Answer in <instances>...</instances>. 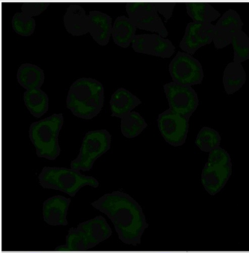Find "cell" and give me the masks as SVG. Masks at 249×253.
Segmentation results:
<instances>
[{
    "label": "cell",
    "mask_w": 249,
    "mask_h": 253,
    "mask_svg": "<svg viewBox=\"0 0 249 253\" xmlns=\"http://www.w3.org/2000/svg\"><path fill=\"white\" fill-rule=\"evenodd\" d=\"M92 207L106 214L124 243L136 246L148 227L141 206L127 193L114 191L107 193L92 203Z\"/></svg>",
    "instance_id": "cell-1"
},
{
    "label": "cell",
    "mask_w": 249,
    "mask_h": 253,
    "mask_svg": "<svg viewBox=\"0 0 249 253\" xmlns=\"http://www.w3.org/2000/svg\"><path fill=\"white\" fill-rule=\"evenodd\" d=\"M104 103V89L95 79H78L70 88L67 107L79 118L92 120L101 111Z\"/></svg>",
    "instance_id": "cell-2"
},
{
    "label": "cell",
    "mask_w": 249,
    "mask_h": 253,
    "mask_svg": "<svg viewBox=\"0 0 249 253\" xmlns=\"http://www.w3.org/2000/svg\"><path fill=\"white\" fill-rule=\"evenodd\" d=\"M112 231L104 217L98 216L70 229L66 243L58 247L59 251H85L108 239Z\"/></svg>",
    "instance_id": "cell-3"
},
{
    "label": "cell",
    "mask_w": 249,
    "mask_h": 253,
    "mask_svg": "<svg viewBox=\"0 0 249 253\" xmlns=\"http://www.w3.org/2000/svg\"><path fill=\"white\" fill-rule=\"evenodd\" d=\"M64 123L62 114L33 123L30 128V138L39 158L54 161L60 154L59 134Z\"/></svg>",
    "instance_id": "cell-4"
},
{
    "label": "cell",
    "mask_w": 249,
    "mask_h": 253,
    "mask_svg": "<svg viewBox=\"0 0 249 253\" xmlns=\"http://www.w3.org/2000/svg\"><path fill=\"white\" fill-rule=\"evenodd\" d=\"M39 181L43 188L59 190L72 197L85 186L99 187L95 178L85 176L79 170L62 167L43 168L39 175Z\"/></svg>",
    "instance_id": "cell-5"
},
{
    "label": "cell",
    "mask_w": 249,
    "mask_h": 253,
    "mask_svg": "<svg viewBox=\"0 0 249 253\" xmlns=\"http://www.w3.org/2000/svg\"><path fill=\"white\" fill-rule=\"evenodd\" d=\"M110 142L111 135L106 129L88 132L82 141L78 155L71 163V169L79 171L90 170L94 163L110 149Z\"/></svg>",
    "instance_id": "cell-6"
},
{
    "label": "cell",
    "mask_w": 249,
    "mask_h": 253,
    "mask_svg": "<svg viewBox=\"0 0 249 253\" xmlns=\"http://www.w3.org/2000/svg\"><path fill=\"white\" fill-rule=\"evenodd\" d=\"M126 10L137 28L158 33L162 38L168 36L154 2H128L126 4Z\"/></svg>",
    "instance_id": "cell-7"
},
{
    "label": "cell",
    "mask_w": 249,
    "mask_h": 253,
    "mask_svg": "<svg viewBox=\"0 0 249 253\" xmlns=\"http://www.w3.org/2000/svg\"><path fill=\"white\" fill-rule=\"evenodd\" d=\"M173 81L185 86L200 84L203 79V70L200 62L192 55L178 51L169 65Z\"/></svg>",
    "instance_id": "cell-8"
},
{
    "label": "cell",
    "mask_w": 249,
    "mask_h": 253,
    "mask_svg": "<svg viewBox=\"0 0 249 253\" xmlns=\"http://www.w3.org/2000/svg\"><path fill=\"white\" fill-rule=\"evenodd\" d=\"M170 109L189 120L198 106L197 92L192 86L173 82L164 86Z\"/></svg>",
    "instance_id": "cell-9"
},
{
    "label": "cell",
    "mask_w": 249,
    "mask_h": 253,
    "mask_svg": "<svg viewBox=\"0 0 249 253\" xmlns=\"http://www.w3.org/2000/svg\"><path fill=\"white\" fill-rule=\"evenodd\" d=\"M189 120L170 109L162 113L158 117V126L166 142L174 146L184 144L189 131Z\"/></svg>",
    "instance_id": "cell-10"
},
{
    "label": "cell",
    "mask_w": 249,
    "mask_h": 253,
    "mask_svg": "<svg viewBox=\"0 0 249 253\" xmlns=\"http://www.w3.org/2000/svg\"><path fill=\"white\" fill-rule=\"evenodd\" d=\"M215 25L209 23H189L184 36L180 43L183 52L194 54L200 47L213 41Z\"/></svg>",
    "instance_id": "cell-11"
},
{
    "label": "cell",
    "mask_w": 249,
    "mask_h": 253,
    "mask_svg": "<svg viewBox=\"0 0 249 253\" xmlns=\"http://www.w3.org/2000/svg\"><path fill=\"white\" fill-rule=\"evenodd\" d=\"M133 48L136 52L162 58H169L175 52L173 42L159 35L142 34L135 37Z\"/></svg>",
    "instance_id": "cell-12"
},
{
    "label": "cell",
    "mask_w": 249,
    "mask_h": 253,
    "mask_svg": "<svg viewBox=\"0 0 249 253\" xmlns=\"http://www.w3.org/2000/svg\"><path fill=\"white\" fill-rule=\"evenodd\" d=\"M242 20L235 10H229L215 24L214 45L217 49H221L232 43L233 37L242 30Z\"/></svg>",
    "instance_id": "cell-13"
},
{
    "label": "cell",
    "mask_w": 249,
    "mask_h": 253,
    "mask_svg": "<svg viewBox=\"0 0 249 253\" xmlns=\"http://www.w3.org/2000/svg\"><path fill=\"white\" fill-rule=\"evenodd\" d=\"M71 202V199L61 196L46 200L42 209L44 221L53 226L68 225L67 214Z\"/></svg>",
    "instance_id": "cell-14"
},
{
    "label": "cell",
    "mask_w": 249,
    "mask_h": 253,
    "mask_svg": "<svg viewBox=\"0 0 249 253\" xmlns=\"http://www.w3.org/2000/svg\"><path fill=\"white\" fill-rule=\"evenodd\" d=\"M231 174L232 166H212L206 164L202 172V183L206 191L214 196L222 190Z\"/></svg>",
    "instance_id": "cell-15"
},
{
    "label": "cell",
    "mask_w": 249,
    "mask_h": 253,
    "mask_svg": "<svg viewBox=\"0 0 249 253\" xmlns=\"http://www.w3.org/2000/svg\"><path fill=\"white\" fill-rule=\"evenodd\" d=\"M67 31L74 36H81L89 33V18L83 7L77 3H72L64 16Z\"/></svg>",
    "instance_id": "cell-16"
},
{
    "label": "cell",
    "mask_w": 249,
    "mask_h": 253,
    "mask_svg": "<svg viewBox=\"0 0 249 253\" xmlns=\"http://www.w3.org/2000/svg\"><path fill=\"white\" fill-rule=\"evenodd\" d=\"M89 18V33L97 43L106 45L108 43L112 33V18L97 10L90 11Z\"/></svg>",
    "instance_id": "cell-17"
},
{
    "label": "cell",
    "mask_w": 249,
    "mask_h": 253,
    "mask_svg": "<svg viewBox=\"0 0 249 253\" xmlns=\"http://www.w3.org/2000/svg\"><path fill=\"white\" fill-rule=\"evenodd\" d=\"M141 103V100L130 91L124 88L117 89L110 102L112 117L121 119Z\"/></svg>",
    "instance_id": "cell-18"
},
{
    "label": "cell",
    "mask_w": 249,
    "mask_h": 253,
    "mask_svg": "<svg viewBox=\"0 0 249 253\" xmlns=\"http://www.w3.org/2000/svg\"><path fill=\"white\" fill-rule=\"evenodd\" d=\"M136 26L130 18L118 16L115 20L112 28V37L116 45L127 48L133 42L137 31Z\"/></svg>",
    "instance_id": "cell-19"
},
{
    "label": "cell",
    "mask_w": 249,
    "mask_h": 253,
    "mask_svg": "<svg viewBox=\"0 0 249 253\" xmlns=\"http://www.w3.org/2000/svg\"><path fill=\"white\" fill-rule=\"evenodd\" d=\"M44 78L43 71L32 64H23L17 72L18 82L27 90L40 89L43 84Z\"/></svg>",
    "instance_id": "cell-20"
},
{
    "label": "cell",
    "mask_w": 249,
    "mask_h": 253,
    "mask_svg": "<svg viewBox=\"0 0 249 253\" xmlns=\"http://www.w3.org/2000/svg\"><path fill=\"white\" fill-rule=\"evenodd\" d=\"M247 76L241 63L232 62L226 67L223 76L224 89L228 94H232L239 90L246 82Z\"/></svg>",
    "instance_id": "cell-21"
},
{
    "label": "cell",
    "mask_w": 249,
    "mask_h": 253,
    "mask_svg": "<svg viewBox=\"0 0 249 253\" xmlns=\"http://www.w3.org/2000/svg\"><path fill=\"white\" fill-rule=\"evenodd\" d=\"M188 15L194 22L209 23L219 17L220 13L210 3L186 2Z\"/></svg>",
    "instance_id": "cell-22"
},
{
    "label": "cell",
    "mask_w": 249,
    "mask_h": 253,
    "mask_svg": "<svg viewBox=\"0 0 249 253\" xmlns=\"http://www.w3.org/2000/svg\"><path fill=\"white\" fill-rule=\"evenodd\" d=\"M24 100L27 109L37 118L42 117L48 111V95L40 89L26 91Z\"/></svg>",
    "instance_id": "cell-23"
},
{
    "label": "cell",
    "mask_w": 249,
    "mask_h": 253,
    "mask_svg": "<svg viewBox=\"0 0 249 253\" xmlns=\"http://www.w3.org/2000/svg\"><path fill=\"white\" fill-rule=\"evenodd\" d=\"M147 126L145 120L139 113L132 111L121 118V132L127 138H133L141 134Z\"/></svg>",
    "instance_id": "cell-24"
},
{
    "label": "cell",
    "mask_w": 249,
    "mask_h": 253,
    "mask_svg": "<svg viewBox=\"0 0 249 253\" xmlns=\"http://www.w3.org/2000/svg\"><path fill=\"white\" fill-rule=\"evenodd\" d=\"M221 136L212 128L204 126L200 129L196 138L195 144L203 152H211L219 147Z\"/></svg>",
    "instance_id": "cell-25"
},
{
    "label": "cell",
    "mask_w": 249,
    "mask_h": 253,
    "mask_svg": "<svg viewBox=\"0 0 249 253\" xmlns=\"http://www.w3.org/2000/svg\"><path fill=\"white\" fill-rule=\"evenodd\" d=\"M234 49L233 62L242 63L249 59V38L243 30L237 33L232 41Z\"/></svg>",
    "instance_id": "cell-26"
},
{
    "label": "cell",
    "mask_w": 249,
    "mask_h": 253,
    "mask_svg": "<svg viewBox=\"0 0 249 253\" xmlns=\"http://www.w3.org/2000/svg\"><path fill=\"white\" fill-rule=\"evenodd\" d=\"M13 30L20 36H31L36 29V20L24 13H16L12 19Z\"/></svg>",
    "instance_id": "cell-27"
},
{
    "label": "cell",
    "mask_w": 249,
    "mask_h": 253,
    "mask_svg": "<svg viewBox=\"0 0 249 253\" xmlns=\"http://www.w3.org/2000/svg\"><path fill=\"white\" fill-rule=\"evenodd\" d=\"M206 164L212 166H232L230 155L220 147L211 151Z\"/></svg>",
    "instance_id": "cell-28"
},
{
    "label": "cell",
    "mask_w": 249,
    "mask_h": 253,
    "mask_svg": "<svg viewBox=\"0 0 249 253\" xmlns=\"http://www.w3.org/2000/svg\"><path fill=\"white\" fill-rule=\"evenodd\" d=\"M50 5L49 2H24L21 4L22 13L33 16H38Z\"/></svg>",
    "instance_id": "cell-29"
},
{
    "label": "cell",
    "mask_w": 249,
    "mask_h": 253,
    "mask_svg": "<svg viewBox=\"0 0 249 253\" xmlns=\"http://www.w3.org/2000/svg\"><path fill=\"white\" fill-rule=\"evenodd\" d=\"M158 13L162 14L168 21L173 15V10L176 3L175 2H154Z\"/></svg>",
    "instance_id": "cell-30"
},
{
    "label": "cell",
    "mask_w": 249,
    "mask_h": 253,
    "mask_svg": "<svg viewBox=\"0 0 249 253\" xmlns=\"http://www.w3.org/2000/svg\"></svg>",
    "instance_id": "cell-31"
}]
</instances>
